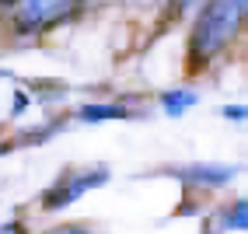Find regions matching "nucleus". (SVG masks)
<instances>
[{"mask_svg":"<svg viewBox=\"0 0 248 234\" xmlns=\"http://www.w3.org/2000/svg\"><path fill=\"white\" fill-rule=\"evenodd\" d=\"M241 0H210L200 11V18L192 25V42H189V56H192V70L203 66L210 56H217L220 49L234 39V31L241 25Z\"/></svg>","mask_w":248,"mask_h":234,"instance_id":"1","label":"nucleus"},{"mask_svg":"<svg viewBox=\"0 0 248 234\" xmlns=\"http://www.w3.org/2000/svg\"><path fill=\"white\" fill-rule=\"evenodd\" d=\"M105 182H108V172L105 168H94V172H67V175H60L53 186L42 192V210H63V206L77 203L88 189H98V186H105Z\"/></svg>","mask_w":248,"mask_h":234,"instance_id":"2","label":"nucleus"},{"mask_svg":"<svg viewBox=\"0 0 248 234\" xmlns=\"http://www.w3.org/2000/svg\"><path fill=\"white\" fill-rule=\"evenodd\" d=\"M77 0H18V25L25 31H35L60 21L63 14H70Z\"/></svg>","mask_w":248,"mask_h":234,"instance_id":"3","label":"nucleus"},{"mask_svg":"<svg viewBox=\"0 0 248 234\" xmlns=\"http://www.w3.org/2000/svg\"><path fill=\"white\" fill-rule=\"evenodd\" d=\"M182 178L200 182V186H224V182L234 178V168H213V164H200V168H186Z\"/></svg>","mask_w":248,"mask_h":234,"instance_id":"4","label":"nucleus"},{"mask_svg":"<svg viewBox=\"0 0 248 234\" xmlns=\"http://www.w3.org/2000/svg\"><path fill=\"white\" fill-rule=\"evenodd\" d=\"M80 123H108V119H129V112L123 105H84L77 112Z\"/></svg>","mask_w":248,"mask_h":234,"instance_id":"5","label":"nucleus"},{"mask_svg":"<svg viewBox=\"0 0 248 234\" xmlns=\"http://www.w3.org/2000/svg\"><path fill=\"white\" fill-rule=\"evenodd\" d=\"M161 105H164L168 115H182L189 105H196V94L192 91H168V94L161 98Z\"/></svg>","mask_w":248,"mask_h":234,"instance_id":"6","label":"nucleus"},{"mask_svg":"<svg viewBox=\"0 0 248 234\" xmlns=\"http://www.w3.org/2000/svg\"><path fill=\"white\" fill-rule=\"evenodd\" d=\"M227 227H234V231H248V199H241V203H234V210L227 213Z\"/></svg>","mask_w":248,"mask_h":234,"instance_id":"7","label":"nucleus"},{"mask_svg":"<svg viewBox=\"0 0 248 234\" xmlns=\"http://www.w3.org/2000/svg\"><path fill=\"white\" fill-rule=\"evenodd\" d=\"M224 115L227 119H248V109L245 105H224Z\"/></svg>","mask_w":248,"mask_h":234,"instance_id":"8","label":"nucleus"},{"mask_svg":"<svg viewBox=\"0 0 248 234\" xmlns=\"http://www.w3.org/2000/svg\"><path fill=\"white\" fill-rule=\"evenodd\" d=\"M49 234H88L84 227H56V231H49Z\"/></svg>","mask_w":248,"mask_h":234,"instance_id":"9","label":"nucleus"},{"mask_svg":"<svg viewBox=\"0 0 248 234\" xmlns=\"http://www.w3.org/2000/svg\"><path fill=\"white\" fill-rule=\"evenodd\" d=\"M25 227L21 224H4V227H0V234H21Z\"/></svg>","mask_w":248,"mask_h":234,"instance_id":"10","label":"nucleus"},{"mask_svg":"<svg viewBox=\"0 0 248 234\" xmlns=\"http://www.w3.org/2000/svg\"><path fill=\"white\" fill-rule=\"evenodd\" d=\"M4 4H14V0H0V7H4Z\"/></svg>","mask_w":248,"mask_h":234,"instance_id":"11","label":"nucleus"},{"mask_svg":"<svg viewBox=\"0 0 248 234\" xmlns=\"http://www.w3.org/2000/svg\"><path fill=\"white\" fill-rule=\"evenodd\" d=\"M178 4H192V0H178Z\"/></svg>","mask_w":248,"mask_h":234,"instance_id":"12","label":"nucleus"}]
</instances>
